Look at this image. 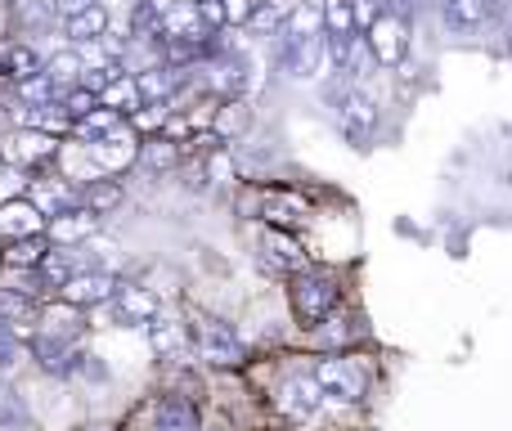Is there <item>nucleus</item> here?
Returning <instances> with one entry per match:
<instances>
[{
    "label": "nucleus",
    "instance_id": "30",
    "mask_svg": "<svg viewBox=\"0 0 512 431\" xmlns=\"http://www.w3.org/2000/svg\"><path fill=\"white\" fill-rule=\"evenodd\" d=\"M122 126V113H113V108H104L99 104L95 113H86L81 122H72V131L81 135V140H99V135H108V131H117Z\"/></svg>",
    "mask_w": 512,
    "mask_h": 431
},
{
    "label": "nucleus",
    "instance_id": "21",
    "mask_svg": "<svg viewBox=\"0 0 512 431\" xmlns=\"http://www.w3.org/2000/svg\"><path fill=\"white\" fill-rule=\"evenodd\" d=\"M50 238L45 234H27V238H9V247L0 252V261L9 265V270H36V265L45 261V252H50Z\"/></svg>",
    "mask_w": 512,
    "mask_h": 431
},
{
    "label": "nucleus",
    "instance_id": "13",
    "mask_svg": "<svg viewBox=\"0 0 512 431\" xmlns=\"http://www.w3.org/2000/svg\"><path fill=\"white\" fill-rule=\"evenodd\" d=\"M108 301L117 306V315H122L126 324H149V319L158 315V297H153L149 288H140V283H117Z\"/></svg>",
    "mask_w": 512,
    "mask_h": 431
},
{
    "label": "nucleus",
    "instance_id": "10",
    "mask_svg": "<svg viewBox=\"0 0 512 431\" xmlns=\"http://www.w3.org/2000/svg\"><path fill=\"white\" fill-rule=\"evenodd\" d=\"M261 261L270 265L274 274H301L306 270V247L297 243V238L288 234V229H265L261 238Z\"/></svg>",
    "mask_w": 512,
    "mask_h": 431
},
{
    "label": "nucleus",
    "instance_id": "14",
    "mask_svg": "<svg viewBox=\"0 0 512 431\" xmlns=\"http://www.w3.org/2000/svg\"><path fill=\"white\" fill-rule=\"evenodd\" d=\"M274 36H279V45H297V41L324 36V14H319V5H292Z\"/></svg>",
    "mask_w": 512,
    "mask_h": 431
},
{
    "label": "nucleus",
    "instance_id": "37",
    "mask_svg": "<svg viewBox=\"0 0 512 431\" xmlns=\"http://www.w3.org/2000/svg\"><path fill=\"white\" fill-rule=\"evenodd\" d=\"M194 9H198V23H203L207 32H221L225 27V5L221 0H194Z\"/></svg>",
    "mask_w": 512,
    "mask_h": 431
},
{
    "label": "nucleus",
    "instance_id": "17",
    "mask_svg": "<svg viewBox=\"0 0 512 431\" xmlns=\"http://www.w3.org/2000/svg\"><path fill=\"white\" fill-rule=\"evenodd\" d=\"M180 86V72L167 68V63H153V68L135 72V90H140V104H171Z\"/></svg>",
    "mask_w": 512,
    "mask_h": 431
},
{
    "label": "nucleus",
    "instance_id": "20",
    "mask_svg": "<svg viewBox=\"0 0 512 431\" xmlns=\"http://www.w3.org/2000/svg\"><path fill=\"white\" fill-rule=\"evenodd\" d=\"M108 32V9L99 5H86V9H77V14H68L63 18V36H68L72 45H81V41H99V36Z\"/></svg>",
    "mask_w": 512,
    "mask_h": 431
},
{
    "label": "nucleus",
    "instance_id": "12",
    "mask_svg": "<svg viewBox=\"0 0 512 431\" xmlns=\"http://www.w3.org/2000/svg\"><path fill=\"white\" fill-rule=\"evenodd\" d=\"M95 229H99V216L95 212H86V207H68V212H59V216H50V243H59V247H77V243H90L95 238Z\"/></svg>",
    "mask_w": 512,
    "mask_h": 431
},
{
    "label": "nucleus",
    "instance_id": "11",
    "mask_svg": "<svg viewBox=\"0 0 512 431\" xmlns=\"http://www.w3.org/2000/svg\"><path fill=\"white\" fill-rule=\"evenodd\" d=\"M36 297H27V292H14V288H0V324L9 328V337H18V342H32L36 337Z\"/></svg>",
    "mask_w": 512,
    "mask_h": 431
},
{
    "label": "nucleus",
    "instance_id": "8",
    "mask_svg": "<svg viewBox=\"0 0 512 431\" xmlns=\"http://www.w3.org/2000/svg\"><path fill=\"white\" fill-rule=\"evenodd\" d=\"M279 414L283 418H297V423H306V418H315L319 409H324V391H319L315 378H306V373H297V378H288L279 387Z\"/></svg>",
    "mask_w": 512,
    "mask_h": 431
},
{
    "label": "nucleus",
    "instance_id": "28",
    "mask_svg": "<svg viewBox=\"0 0 512 431\" xmlns=\"http://www.w3.org/2000/svg\"><path fill=\"white\" fill-rule=\"evenodd\" d=\"M158 431H198V409L185 396L162 400L158 409Z\"/></svg>",
    "mask_w": 512,
    "mask_h": 431
},
{
    "label": "nucleus",
    "instance_id": "40",
    "mask_svg": "<svg viewBox=\"0 0 512 431\" xmlns=\"http://www.w3.org/2000/svg\"><path fill=\"white\" fill-rule=\"evenodd\" d=\"M508 50H512V23H508Z\"/></svg>",
    "mask_w": 512,
    "mask_h": 431
},
{
    "label": "nucleus",
    "instance_id": "25",
    "mask_svg": "<svg viewBox=\"0 0 512 431\" xmlns=\"http://www.w3.org/2000/svg\"><path fill=\"white\" fill-rule=\"evenodd\" d=\"M441 9V23L450 32H477L481 27V0H436Z\"/></svg>",
    "mask_w": 512,
    "mask_h": 431
},
{
    "label": "nucleus",
    "instance_id": "26",
    "mask_svg": "<svg viewBox=\"0 0 512 431\" xmlns=\"http://www.w3.org/2000/svg\"><path fill=\"white\" fill-rule=\"evenodd\" d=\"M41 72H45V77H50L59 90L77 86V77H81V54H77V45H68V50H59V54H50V59H41Z\"/></svg>",
    "mask_w": 512,
    "mask_h": 431
},
{
    "label": "nucleus",
    "instance_id": "29",
    "mask_svg": "<svg viewBox=\"0 0 512 431\" xmlns=\"http://www.w3.org/2000/svg\"><path fill=\"white\" fill-rule=\"evenodd\" d=\"M14 86H18V99H23V104H32V108H45V104H54V99L63 95V90L54 86L45 72H32V77L14 81Z\"/></svg>",
    "mask_w": 512,
    "mask_h": 431
},
{
    "label": "nucleus",
    "instance_id": "4",
    "mask_svg": "<svg viewBox=\"0 0 512 431\" xmlns=\"http://www.w3.org/2000/svg\"><path fill=\"white\" fill-rule=\"evenodd\" d=\"M337 122H342V135L351 144H369L373 131H378V104L369 99V90L346 86L342 99H337Z\"/></svg>",
    "mask_w": 512,
    "mask_h": 431
},
{
    "label": "nucleus",
    "instance_id": "39",
    "mask_svg": "<svg viewBox=\"0 0 512 431\" xmlns=\"http://www.w3.org/2000/svg\"><path fill=\"white\" fill-rule=\"evenodd\" d=\"M207 171H212V180H230V176H234L230 153H225V149H212V158H207Z\"/></svg>",
    "mask_w": 512,
    "mask_h": 431
},
{
    "label": "nucleus",
    "instance_id": "7",
    "mask_svg": "<svg viewBox=\"0 0 512 431\" xmlns=\"http://www.w3.org/2000/svg\"><path fill=\"white\" fill-rule=\"evenodd\" d=\"M0 158H5L9 167H45V162L59 158V140H54L50 131H18L5 140Z\"/></svg>",
    "mask_w": 512,
    "mask_h": 431
},
{
    "label": "nucleus",
    "instance_id": "6",
    "mask_svg": "<svg viewBox=\"0 0 512 431\" xmlns=\"http://www.w3.org/2000/svg\"><path fill=\"white\" fill-rule=\"evenodd\" d=\"M117 279L108 270H72L68 279L59 283V301L63 306H104L108 297H113Z\"/></svg>",
    "mask_w": 512,
    "mask_h": 431
},
{
    "label": "nucleus",
    "instance_id": "5",
    "mask_svg": "<svg viewBox=\"0 0 512 431\" xmlns=\"http://www.w3.org/2000/svg\"><path fill=\"white\" fill-rule=\"evenodd\" d=\"M310 378L319 382V391H324V396L342 400V405H355V400L364 396V378L355 373L351 360H342V355H328V360H319Z\"/></svg>",
    "mask_w": 512,
    "mask_h": 431
},
{
    "label": "nucleus",
    "instance_id": "32",
    "mask_svg": "<svg viewBox=\"0 0 512 431\" xmlns=\"http://www.w3.org/2000/svg\"><path fill=\"white\" fill-rule=\"evenodd\" d=\"M59 108L68 113V122H81L86 113H95V108H99V95H95V90H86V86H68L59 95Z\"/></svg>",
    "mask_w": 512,
    "mask_h": 431
},
{
    "label": "nucleus",
    "instance_id": "9",
    "mask_svg": "<svg viewBox=\"0 0 512 431\" xmlns=\"http://www.w3.org/2000/svg\"><path fill=\"white\" fill-rule=\"evenodd\" d=\"M86 149H90V162H95L99 171H108V176H113V171H122V167H131V162H135V149H140V140H135L126 126H117V131L90 140Z\"/></svg>",
    "mask_w": 512,
    "mask_h": 431
},
{
    "label": "nucleus",
    "instance_id": "33",
    "mask_svg": "<svg viewBox=\"0 0 512 431\" xmlns=\"http://www.w3.org/2000/svg\"><path fill=\"white\" fill-rule=\"evenodd\" d=\"M72 270H77V261H72V252H54V247H50V252H45V261L36 265V279H45V283H50V288H59V283L68 279Z\"/></svg>",
    "mask_w": 512,
    "mask_h": 431
},
{
    "label": "nucleus",
    "instance_id": "35",
    "mask_svg": "<svg viewBox=\"0 0 512 431\" xmlns=\"http://www.w3.org/2000/svg\"><path fill=\"white\" fill-rule=\"evenodd\" d=\"M167 117H171V104H140L131 113V122L140 131H158V126H167Z\"/></svg>",
    "mask_w": 512,
    "mask_h": 431
},
{
    "label": "nucleus",
    "instance_id": "36",
    "mask_svg": "<svg viewBox=\"0 0 512 431\" xmlns=\"http://www.w3.org/2000/svg\"><path fill=\"white\" fill-rule=\"evenodd\" d=\"M27 194V176H23V167H0V203H9V198H23Z\"/></svg>",
    "mask_w": 512,
    "mask_h": 431
},
{
    "label": "nucleus",
    "instance_id": "16",
    "mask_svg": "<svg viewBox=\"0 0 512 431\" xmlns=\"http://www.w3.org/2000/svg\"><path fill=\"white\" fill-rule=\"evenodd\" d=\"M0 234H5V238L45 234V216L36 212L27 198H9V203H0Z\"/></svg>",
    "mask_w": 512,
    "mask_h": 431
},
{
    "label": "nucleus",
    "instance_id": "38",
    "mask_svg": "<svg viewBox=\"0 0 512 431\" xmlns=\"http://www.w3.org/2000/svg\"><path fill=\"white\" fill-rule=\"evenodd\" d=\"M221 5H225V23H248L261 0H221Z\"/></svg>",
    "mask_w": 512,
    "mask_h": 431
},
{
    "label": "nucleus",
    "instance_id": "34",
    "mask_svg": "<svg viewBox=\"0 0 512 431\" xmlns=\"http://www.w3.org/2000/svg\"><path fill=\"white\" fill-rule=\"evenodd\" d=\"M288 0H261V5L252 9V18H248V27H256V32H279V23H283V14H288Z\"/></svg>",
    "mask_w": 512,
    "mask_h": 431
},
{
    "label": "nucleus",
    "instance_id": "15",
    "mask_svg": "<svg viewBox=\"0 0 512 431\" xmlns=\"http://www.w3.org/2000/svg\"><path fill=\"white\" fill-rule=\"evenodd\" d=\"M27 203L41 216H59L68 207H77V189L63 185V180H27Z\"/></svg>",
    "mask_w": 512,
    "mask_h": 431
},
{
    "label": "nucleus",
    "instance_id": "19",
    "mask_svg": "<svg viewBox=\"0 0 512 431\" xmlns=\"http://www.w3.org/2000/svg\"><path fill=\"white\" fill-rule=\"evenodd\" d=\"M135 162H140L144 171H153V176H167V171L180 167V144L171 140V135H153V140H144L140 149H135Z\"/></svg>",
    "mask_w": 512,
    "mask_h": 431
},
{
    "label": "nucleus",
    "instance_id": "22",
    "mask_svg": "<svg viewBox=\"0 0 512 431\" xmlns=\"http://www.w3.org/2000/svg\"><path fill=\"white\" fill-rule=\"evenodd\" d=\"M77 203L86 207V212H95V216H108L117 203H122V185H117L113 176L86 180V185H81V194H77Z\"/></svg>",
    "mask_w": 512,
    "mask_h": 431
},
{
    "label": "nucleus",
    "instance_id": "18",
    "mask_svg": "<svg viewBox=\"0 0 512 431\" xmlns=\"http://www.w3.org/2000/svg\"><path fill=\"white\" fill-rule=\"evenodd\" d=\"M261 220L274 229H292L306 220V203H301L297 194H283V189H270V194L261 198Z\"/></svg>",
    "mask_w": 512,
    "mask_h": 431
},
{
    "label": "nucleus",
    "instance_id": "27",
    "mask_svg": "<svg viewBox=\"0 0 512 431\" xmlns=\"http://www.w3.org/2000/svg\"><path fill=\"white\" fill-rule=\"evenodd\" d=\"M99 104L104 108H113V113H122V117H131L135 108H140V90H135V77H113L104 90H99Z\"/></svg>",
    "mask_w": 512,
    "mask_h": 431
},
{
    "label": "nucleus",
    "instance_id": "31",
    "mask_svg": "<svg viewBox=\"0 0 512 431\" xmlns=\"http://www.w3.org/2000/svg\"><path fill=\"white\" fill-rule=\"evenodd\" d=\"M319 14H324V32L328 36H351L355 32L351 0H324V5H319Z\"/></svg>",
    "mask_w": 512,
    "mask_h": 431
},
{
    "label": "nucleus",
    "instance_id": "2",
    "mask_svg": "<svg viewBox=\"0 0 512 431\" xmlns=\"http://www.w3.org/2000/svg\"><path fill=\"white\" fill-rule=\"evenodd\" d=\"M337 306V283L328 274H292V310H297L306 324H324Z\"/></svg>",
    "mask_w": 512,
    "mask_h": 431
},
{
    "label": "nucleus",
    "instance_id": "3",
    "mask_svg": "<svg viewBox=\"0 0 512 431\" xmlns=\"http://www.w3.org/2000/svg\"><path fill=\"white\" fill-rule=\"evenodd\" d=\"M364 32H369V41H364V45H369L373 63H382V68H400V63H405V50H409L405 18L378 9V14H373V23L364 27Z\"/></svg>",
    "mask_w": 512,
    "mask_h": 431
},
{
    "label": "nucleus",
    "instance_id": "1",
    "mask_svg": "<svg viewBox=\"0 0 512 431\" xmlns=\"http://www.w3.org/2000/svg\"><path fill=\"white\" fill-rule=\"evenodd\" d=\"M189 342H194V351L203 355L207 364H216V369H239V364L248 360L239 333H234L225 319H216V315H194L189 319Z\"/></svg>",
    "mask_w": 512,
    "mask_h": 431
},
{
    "label": "nucleus",
    "instance_id": "24",
    "mask_svg": "<svg viewBox=\"0 0 512 431\" xmlns=\"http://www.w3.org/2000/svg\"><path fill=\"white\" fill-rule=\"evenodd\" d=\"M32 72H41V54H36L32 45L14 41V45H5V50H0V77L23 81V77H32Z\"/></svg>",
    "mask_w": 512,
    "mask_h": 431
},
{
    "label": "nucleus",
    "instance_id": "23",
    "mask_svg": "<svg viewBox=\"0 0 512 431\" xmlns=\"http://www.w3.org/2000/svg\"><path fill=\"white\" fill-rule=\"evenodd\" d=\"M149 346H153V355H162V360L180 355L185 351V324H180V319H167V315H153L149 319Z\"/></svg>",
    "mask_w": 512,
    "mask_h": 431
}]
</instances>
